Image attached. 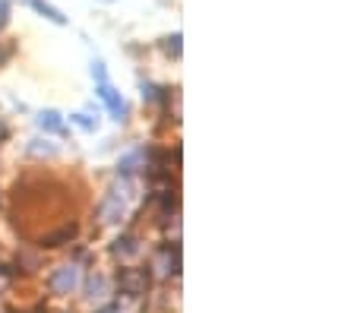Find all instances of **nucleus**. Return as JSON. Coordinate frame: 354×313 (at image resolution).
Returning a JSON list of instances; mask_svg holds the SVG:
<instances>
[{"instance_id":"18","label":"nucleus","mask_w":354,"mask_h":313,"mask_svg":"<svg viewBox=\"0 0 354 313\" xmlns=\"http://www.w3.org/2000/svg\"><path fill=\"white\" fill-rule=\"evenodd\" d=\"M104 3H111V0H104Z\"/></svg>"},{"instance_id":"13","label":"nucleus","mask_w":354,"mask_h":313,"mask_svg":"<svg viewBox=\"0 0 354 313\" xmlns=\"http://www.w3.org/2000/svg\"><path fill=\"white\" fill-rule=\"evenodd\" d=\"M92 76H95V82H108V73H104L102 60H92Z\"/></svg>"},{"instance_id":"17","label":"nucleus","mask_w":354,"mask_h":313,"mask_svg":"<svg viewBox=\"0 0 354 313\" xmlns=\"http://www.w3.org/2000/svg\"><path fill=\"white\" fill-rule=\"evenodd\" d=\"M3 136H7V127H3V124H0V140H3Z\"/></svg>"},{"instance_id":"4","label":"nucleus","mask_w":354,"mask_h":313,"mask_svg":"<svg viewBox=\"0 0 354 313\" xmlns=\"http://www.w3.org/2000/svg\"><path fill=\"white\" fill-rule=\"evenodd\" d=\"M120 216H124V196L111 193L108 200L102 202V218L104 222H120Z\"/></svg>"},{"instance_id":"5","label":"nucleus","mask_w":354,"mask_h":313,"mask_svg":"<svg viewBox=\"0 0 354 313\" xmlns=\"http://www.w3.org/2000/svg\"><path fill=\"white\" fill-rule=\"evenodd\" d=\"M29 7L35 10L38 16H44V19H51V23H57V26H64V23H66V16L60 13L57 7H51V3H44V0H29Z\"/></svg>"},{"instance_id":"14","label":"nucleus","mask_w":354,"mask_h":313,"mask_svg":"<svg viewBox=\"0 0 354 313\" xmlns=\"http://www.w3.org/2000/svg\"><path fill=\"white\" fill-rule=\"evenodd\" d=\"M32 152H35V155H54V152H57V149H54V146H44L41 140H35V146H32Z\"/></svg>"},{"instance_id":"9","label":"nucleus","mask_w":354,"mask_h":313,"mask_svg":"<svg viewBox=\"0 0 354 313\" xmlns=\"http://www.w3.org/2000/svg\"><path fill=\"white\" fill-rule=\"evenodd\" d=\"M140 162H142V149H136V152H130V155L120 158V162H118V171H120V174H130Z\"/></svg>"},{"instance_id":"3","label":"nucleus","mask_w":354,"mask_h":313,"mask_svg":"<svg viewBox=\"0 0 354 313\" xmlns=\"http://www.w3.org/2000/svg\"><path fill=\"white\" fill-rule=\"evenodd\" d=\"M146 282H149L146 269H127L124 276H120V288H124L127 294H133V298L146 291Z\"/></svg>"},{"instance_id":"16","label":"nucleus","mask_w":354,"mask_h":313,"mask_svg":"<svg viewBox=\"0 0 354 313\" xmlns=\"http://www.w3.org/2000/svg\"><path fill=\"white\" fill-rule=\"evenodd\" d=\"M155 98H158V89L149 86V82H142V102H155Z\"/></svg>"},{"instance_id":"10","label":"nucleus","mask_w":354,"mask_h":313,"mask_svg":"<svg viewBox=\"0 0 354 313\" xmlns=\"http://www.w3.org/2000/svg\"><path fill=\"white\" fill-rule=\"evenodd\" d=\"M70 120H73L80 130H86V133H92V130L98 127V117H92V114H82V111L80 114H70Z\"/></svg>"},{"instance_id":"12","label":"nucleus","mask_w":354,"mask_h":313,"mask_svg":"<svg viewBox=\"0 0 354 313\" xmlns=\"http://www.w3.org/2000/svg\"><path fill=\"white\" fill-rule=\"evenodd\" d=\"M165 48H168V54H174V57H180V32H174L171 38H165Z\"/></svg>"},{"instance_id":"1","label":"nucleus","mask_w":354,"mask_h":313,"mask_svg":"<svg viewBox=\"0 0 354 313\" xmlns=\"http://www.w3.org/2000/svg\"><path fill=\"white\" fill-rule=\"evenodd\" d=\"M76 285H80V269H76V266L54 269V276H51V291H54V294H70Z\"/></svg>"},{"instance_id":"6","label":"nucleus","mask_w":354,"mask_h":313,"mask_svg":"<svg viewBox=\"0 0 354 313\" xmlns=\"http://www.w3.org/2000/svg\"><path fill=\"white\" fill-rule=\"evenodd\" d=\"M104 294H108V282H104V276H88V282H86V298L88 301H102Z\"/></svg>"},{"instance_id":"7","label":"nucleus","mask_w":354,"mask_h":313,"mask_svg":"<svg viewBox=\"0 0 354 313\" xmlns=\"http://www.w3.org/2000/svg\"><path fill=\"white\" fill-rule=\"evenodd\" d=\"M38 127L48 130V133H64V120L57 111H41L38 114Z\"/></svg>"},{"instance_id":"11","label":"nucleus","mask_w":354,"mask_h":313,"mask_svg":"<svg viewBox=\"0 0 354 313\" xmlns=\"http://www.w3.org/2000/svg\"><path fill=\"white\" fill-rule=\"evenodd\" d=\"M155 269H158V276H171V272H174V269H171V250H162V254H158Z\"/></svg>"},{"instance_id":"8","label":"nucleus","mask_w":354,"mask_h":313,"mask_svg":"<svg viewBox=\"0 0 354 313\" xmlns=\"http://www.w3.org/2000/svg\"><path fill=\"white\" fill-rule=\"evenodd\" d=\"M111 250H114V256H133L140 254V244H136V238H118Z\"/></svg>"},{"instance_id":"15","label":"nucleus","mask_w":354,"mask_h":313,"mask_svg":"<svg viewBox=\"0 0 354 313\" xmlns=\"http://www.w3.org/2000/svg\"><path fill=\"white\" fill-rule=\"evenodd\" d=\"M10 23V0H0V29Z\"/></svg>"},{"instance_id":"2","label":"nucleus","mask_w":354,"mask_h":313,"mask_svg":"<svg viewBox=\"0 0 354 313\" xmlns=\"http://www.w3.org/2000/svg\"><path fill=\"white\" fill-rule=\"evenodd\" d=\"M98 98L108 104V111L114 120H124L127 117V102L120 98V92L111 89V82H98Z\"/></svg>"}]
</instances>
